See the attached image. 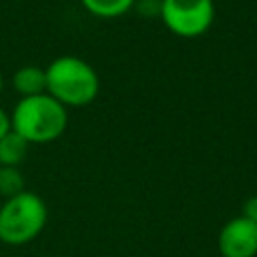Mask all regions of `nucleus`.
<instances>
[{"label":"nucleus","instance_id":"obj_3","mask_svg":"<svg viewBox=\"0 0 257 257\" xmlns=\"http://www.w3.org/2000/svg\"><path fill=\"white\" fill-rule=\"evenodd\" d=\"M48 219L46 203L30 191L6 199L0 207V241L24 245L40 235Z\"/></svg>","mask_w":257,"mask_h":257},{"label":"nucleus","instance_id":"obj_1","mask_svg":"<svg viewBox=\"0 0 257 257\" xmlns=\"http://www.w3.org/2000/svg\"><path fill=\"white\" fill-rule=\"evenodd\" d=\"M68 124L66 106L42 92L22 96L10 114V126L26 143H50L58 139Z\"/></svg>","mask_w":257,"mask_h":257},{"label":"nucleus","instance_id":"obj_5","mask_svg":"<svg viewBox=\"0 0 257 257\" xmlns=\"http://www.w3.org/2000/svg\"><path fill=\"white\" fill-rule=\"evenodd\" d=\"M219 251L223 257H255L257 225L245 217L227 221L219 233Z\"/></svg>","mask_w":257,"mask_h":257},{"label":"nucleus","instance_id":"obj_7","mask_svg":"<svg viewBox=\"0 0 257 257\" xmlns=\"http://www.w3.org/2000/svg\"><path fill=\"white\" fill-rule=\"evenodd\" d=\"M28 153V143L12 128L0 139V167H18Z\"/></svg>","mask_w":257,"mask_h":257},{"label":"nucleus","instance_id":"obj_4","mask_svg":"<svg viewBox=\"0 0 257 257\" xmlns=\"http://www.w3.org/2000/svg\"><path fill=\"white\" fill-rule=\"evenodd\" d=\"M163 24L181 38L205 34L215 20L213 0H161Z\"/></svg>","mask_w":257,"mask_h":257},{"label":"nucleus","instance_id":"obj_13","mask_svg":"<svg viewBox=\"0 0 257 257\" xmlns=\"http://www.w3.org/2000/svg\"><path fill=\"white\" fill-rule=\"evenodd\" d=\"M2 84H4V80H2V74H0V90H2Z\"/></svg>","mask_w":257,"mask_h":257},{"label":"nucleus","instance_id":"obj_6","mask_svg":"<svg viewBox=\"0 0 257 257\" xmlns=\"http://www.w3.org/2000/svg\"><path fill=\"white\" fill-rule=\"evenodd\" d=\"M14 88L22 96H36L46 92V72L38 66H22L12 76Z\"/></svg>","mask_w":257,"mask_h":257},{"label":"nucleus","instance_id":"obj_2","mask_svg":"<svg viewBox=\"0 0 257 257\" xmlns=\"http://www.w3.org/2000/svg\"><path fill=\"white\" fill-rule=\"evenodd\" d=\"M46 94L62 106L90 104L98 94L96 70L78 56H58L46 66Z\"/></svg>","mask_w":257,"mask_h":257},{"label":"nucleus","instance_id":"obj_8","mask_svg":"<svg viewBox=\"0 0 257 257\" xmlns=\"http://www.w3.org/2000/svg\"><path fill=\"white\" fill-rule=\"evenodd\" d=\"M80 4L98 18H116L135 6V0H80Z\"/></svg>","mask_w":257,"mask_h":257},{"label":"nucleus","instance_id":"obj_10","mask_svg":"<svg viewBox=\"0 0 257 257\" xmlns=\"http://www.w3.org/2000/svg\"><path fill=\"white\" fill-rule=\"evenodd\" d=\"M135 8L141 16H161V0H135Z\"/></svg>","mask_w":257,"mask_h":257},{"label":"nucleus","instance_id":"obj_11","mask_svg":"<svg viewBox=\"0 0 257 257\" xmlns=\"http://www.w3.org/2000/svg\"><path fill=\"white\" fill-rule=\"evenodd\" d=\"M241 217H245V219H249V221H253L255 225H257V195L255 197H249L247 201H245V205H243V215Z\"/></svg>","mask_w":257,"mask_h":257},{"label":"nucleus","instance_id":"obj_9","mask_svg":"<svg viewBox=\"0 0 257 257\" xmlns=\"http://www.w3.org/2000/svg\"><path fill=\"white\" fill-rule=\"evenodd\" d=\"M24 191V177L18 167H0V195L10 199Z\"/></svg>","mask_w":257,"mask_h":257},{"label":"nucleus","instance_id":"obj_12","mask_svg":"<svg viewBox=\"0 0 257 257\" xmlns=\"http://www.w3.org/2000/svg\"><path fill=\"white\" fill-rule=\"evenodd\" d=\"M12 126H10V116H8V112L0 106V139L10 131Z\"/></svg>","mask_w":257,"mask_h":257}]
</instances>
